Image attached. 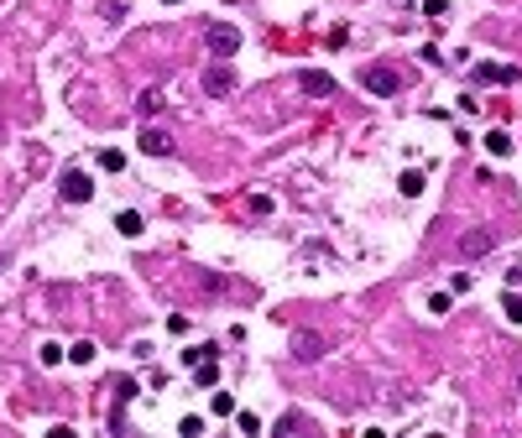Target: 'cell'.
Wrapping results in <instances>:
<instances>
[{
    "mask_svg": "<svg viewBox=\"0 0 522 438\" xmlns=\"http://www.w3.org/2000/svg\"><path fill=\"white\" fill-rule=\"evenodd\" d=\"M235 422H240V433H261V418L256 413H240Z\"/></svg>",
    "mask_w": 522,
    "mask_h": 438,
    "instance_id": "21",
    "label": "cell"
},
{
    "mask_svg": "<svg viewBox=\"0 0 522 438\" xmlns=\"http://www.w3.org/2000/svg\"><path fill=\"white\" fill-rule=\"evenodd\" d=\"M136 110H141V121H152V115L162 110V95H157V89H141V95H136Z\"/></svg>",
    "mask_w": 522,
    "mask_h": 438,
    "instance_id": "12",
    "label": "cell"
},
{
    "mask_svg": "<svg viewBox=\"0 0 522 438\" xmlns=\"http://www.w3.org/2000/svg\"><path fill=\"white\" fill-rule=\"evenodd\" d=\"M204 89H209L214 99H220V95H230V89H235V73L225 68V63H214V68H204Z\"/></svg>",
    "mask_w": 522,
    "mask_h": 438,
    "instance_id": "4",
    "label": "cell"
},
{
    "mask_svg": "<svg viewBox=\"0 0 522 438\" xmlns=\"http://www.w3.org/2000/svg\"><path fill=\"white\" fill-rule=\"evenodd\" d=\"M141 152L146 157H167L172 152V136H167V130H146L141 126Z\"/></svg>",
    "mask_w": 522,
    "mask_h": 438,
    "instance_id": "7",
    "label": "cell"
},
{
    "mask_svg": "<svg viewBox=\"0 0 522 438\" xmlns=\"http://www.w3.org/2000/svg\"><path fill=\"white\" fill-rule=\"evenodd\" d=\"M100 167L105 172H120V167H126V157H120V152H100Z\"/></svg>",
    "mask_w": 522,
    "mask_h": 438,
    "instance_id": "18",
    "label": "cell"
},
{
    "mask_svg": "<svg viewBox=\"0 0 522 438\" xmlns=\"http://www.w3.org/2000/svg\"><path fill=\"white\" fill-rule=\"evenodd\" d=\"M209 413H214V418H230V413H235V396H214Z\"/></svg>",
    "mask_w": 522,
    "mask_h": 438,
    "instance_id": "16",
    "label": "cell"
},
{
    "mask_svg": "<svg viewBox=\"0 0 522 438\" xmlns=\"http://www.w3.org/2000/svg\"><path fill=\"white\" fill-rule=\"evenodd\" d=\"M292 350H298V360H319V355H324V339L309 334V329H298V334H292Z\"/></svg>",
    "mask_w": 522,
    "mask_h": 438,
    "instance_id": "6",
    "label": "cell"
},
{
    "mask_svg": "<svg viewBox=\"0 0 522 438\" xmlns=\"http://www.w3.org/2000/svg\"><path fill=\"white\" fill-rule=\"evenodd\" d=\"M178 433H183V438H198V433H204V418H194V413H189V418L178 422Z\"/></svg>",
    "mask_w": 522,
    "mask_h": 438,
    "instance_id": "15",
    "label": "cell"
},
{
    "mask_svg": "<svg viewBox=\"0 0 522 438\" xmlns=\"http://www.w3.org/2000/svg\"><path fill=\"white\" fill-rule=\"evenodd\" d=\"M506 318H517V324H522V298H517V287L506 292Z\"/></svg>",
    "mask_w": 522,
    "mask_h": 438,
    "instance_id": "22",
    "label": "cell"
},
{
    "mask_svg": "<svg viewBox=\"0 0 522 438\" xmlns=\"http://www.w3.org/2000/svg\"><path fill=\"white\" fill-rule=\"evenodd\" d=\"M204 42H209L214 58H235V52H240V32H235L230 21H214L209 32H204Z\"/></svg>",
    "mask_w": 522,
    "mask_h": 438,
    "instance_id": "1",
    "label": "cell"
},
{
    "mask_svg": "<svg viewBox=\"0 0 522 438\" xmlns=\"http://www.w3.org/2000/svg\"><path fill=\"white\" fill-rule=\"evenodd\" d=\"M89 198H95L89 172H63V204H89Z\"/></svg>",
    "mask_w": 522,
    "mask_h": 438,
    "instance_id": "2",
    "label": "cell"
},
{
    "mask_svg": "<svg viewBox=\"0 0 522 438\" xmlns=\"http://www.w3.org/2000/svg\"><path fill=\"white\" fill-rule=\"evenodd\" d=\"M423 16H434V21H444V16H449V0H423Z\"/></svg>",
    "mask_w": 522,
    "mask_h": 438,
    "instance_id": "17",
    "label": "cell"
},
{
    "mask_svg": "<svg viewBox=\"0 0 522 438\" xmlns=\"http://www.w3.org/2000/svg\"><path fill=\"white\" fill-rule=\"evenodd\" d=\"M360 84H366L371 95H397V73L392 68H366V73H360Z\"/></svg>",
    "mask_w": 522,
    "mask_h": 438,
    "instance_id": "5",
    "label": "cell"
},
{
    "mask_svg": "<svg viewBox=\"0 0 522 438\" xmlns=\"http://www.w3.org/2000/svg\"><path fill=\"white\" fill-rule=\"evenodd\" d=\"M115 230L136 241V235H141V214H136V209H120V214H115Z\"/></svg>",
    "mask_w": 522,
    "mask_h": 438,
    "instance_id": "11",
    "label": "cell"
},
{
    "mask_svg": "<svg viewBox=\"0 0 522 438\" xmlns=\"http://www.w3.org/2000/svg\"><path fill=\"white\" fill-rule=\"evenodd\" d=\"M42 365H63V344H42Z\"/></svg>",
    "mask_w": 522,
    "mask_h": 438,
    "instance_id": "20",
    "label": "cell"
},
{
    "mask_svg": "<svg viewBox=\"0 0 522 438\" xmlns=\"http://www.w3.org/2000/svg\"><path fill=\"white\" fill-rule=\"evenodd\" d=\"M162 6H183V0H162Z\"/></svg>",
    "mask_w": 522,
    "mask_h": 438,
    "instance_id": "23",
    "label": "cell"
},
{
    "mask_svg": "<svg viewBox=\"0 0 522 438\" xmlns=\"http://www.w3.org/2000/svg\"><path fill=\"white\" fill-rule=\"evenodd\" d=\"M397 188H403V198H418V193L428 188V183H423V172H418V167H408L403 178H397Z\"/></svg>",
    "mask_w": 522,
    "mask_h": 438,
    "instance_id": "10",
    "label": "cell"
},
{
    "mask_svg": "<svg viewBox=\"0 0 522 438\" xmlns=\"http://www.w3.org/2000/svg\"><path fill=\"white\" fill-rule=\"evenodd\" d=\"M475 78L480 84H517V68L512 63H475Z\"/></svg>",
    "mask_w": 522,
    "mask_h": 438,
    "instance_id": "3",
    "label": "cell"
},
{
    "mask_svg": "<svg viewBox=\"0 0 522 438\" xmlns=\"http://www.w3.org/2000/svg\"><path fill=\"white\" fill-rule=\"evenodd\" d=\"M69 360H73V365H89V360H95V344H89V339H78L73 350H69Z\"/></svg>",
    "mask_w": 522,
    "mask_h": 438,
    "instance_id": "14",
    "label": "cell"
},
{
    "mask_svg": "<svg viewBox=\"0 0 522 438\" xmlns=\"http://www.w3.org/2000/svg\"><path fill=\"white\" fill-rule=\"evenodd\" d=\"M486 152H491V157H506V152H512V136H506V130H491V136H486Z\"/></svg>",
    "mask_w": 522,
    "mask_h": 438,
    "instance_id": "13",
    "label": "cell"
},
{
    "mask_svg": "<svg viewBox=\"0 0 522 438\" xmlns=\"http://www.w3.org/2000/svg\"><path fill=\"white\" fill-rule=\"evenodd\" d=\"M298 84L309 89V95H319V99L334 95V78H329V73H314V68H309V73H298Z\"/></svg>",
    "mask_w": 522,
    "mask_h": 438,
    "instance_id": "8",
    "label": "cell"
},
{
    "mask_svg": "<svg viewBox=\"0 0 522 438\" xmlns=\"http://www.w3.org/2000/svg\"><path fill=\"white\" fill-rule=\"evenodd\" d=\"M449 303H454L449 292H434V298H428V313H449Z\"/></svg>",
    "mask_w": 522,
    "mask_h": 438,
    "instance_id": "19",
    "label": "cell"
},
{
    "mask_svg": "<svg viewBox=\"0 0 522 438\" xmlns=\"http://www.w3.org/2000/svg\"><path fill=\"white\" fill-rule=\"evenodd\" d=\"M491 245H497V241H491L486 230H470V235H465V241H460V250H465V256H486Z\"/></svg>",
    "mask_w": 522,
    "mask_h": 438,
    "instance_id": "9",
    "label": "cell"
}]
</instances>
